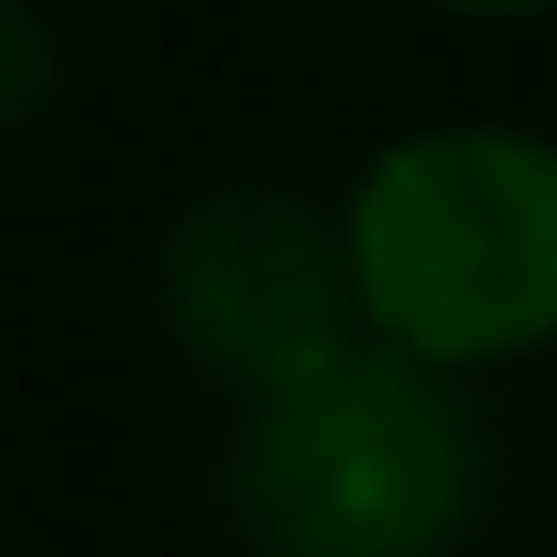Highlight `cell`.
<instances>
[{"label": "cell", "instance_id": "obj_4", "mask_svg": "<svg viewBox=\"0 0 557 557\" xmlns=\"http://www.w3.org/2000/svg\"><path fill=\"white\" fill-rule=\"evenodd\" d=\"M66 110V23L55 0H0V143H23Z\"/></svg>", "mask_w": 557, "mask_h": 557}, {"label": "cell", "instance_id": "obj_5", "mask_svg": "<svg viewBox=\"0 0 557 557\" xmlns=\"http://www.w3.org/2000/svg\"><path fill=\"white\" fill-rule=\"evenodd\" d=\"M437 23H470V34H524V23H557V0H416Z\"/></svg>", "mask_w": 557, "mask_h": 557}, {"label": "cell", "instance_id": "obj_2", "mask_svg": "<svg viewBox=\"0 0 557 557\" xmlns=\"http://www.w3.org/2000/svg\"><path fill=\"white\" fill-rule=\"evenodd\" d=\"M339 208L350 318L459 383L557 361V132L513 110H437L383 132Z\"/></svg>", "mask_w": 557, "mask_h": 557}, {"label": "cell", "instance_id": "obj_1", "mask_svg": "<svg viewBox=\"0 0 557 557\" xmlns=\"http://www.w3.org/2000/svg\"><path fill=\"white\" fill-rule=\"evenodd\" d=\"M492 513V426L481 383L339 339L285 383L230 394L219 437V524L240 557H470Z\"/></svg>", "mask_w": 557, "mask_h": 557}, {"label": "cell", "instance_id": "obj_3", "mask_svg": "<svg viewBox=\"0 0 557 557\" xmlns=\"http://www.w3.org/2000/svg\"><path fill=\"white\" fill-rule=\"evenodd\" d=\"M153 329L164 350L230 405L285 383L296 361L339 350L350 318V262H339V208L273 175H219L153 230Z\"/></svg>", "mask_w": 557, "mask_h": 557}]
</instances>
